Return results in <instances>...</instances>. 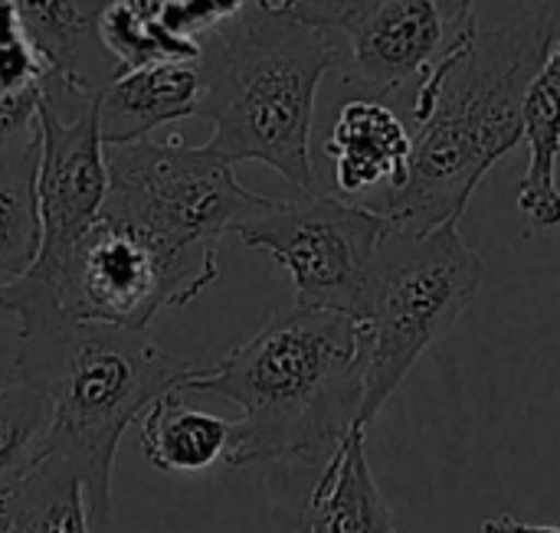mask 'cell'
Listing matches in <instances>:
<instances>
[{
    "label": "cell",
    "mask_w": 560,
    "mask_h": 533,
    "mask_svg": "<svg viewBox=\"0 0 560 533\" xmlns=\"http://www.w3.org/2000/svg\"><path fill=\"white\" fill-rule=\"evenodd\" d=\"M560 33V0H535L443 59L410 102L407 183L377 210L400 226L459 223L479 180L525 141V98Z\"/></svg>",
    "instance_id": "cell-1"
},
{
    "label": "cell",
    "mask_w": 560,
    "mask_h": 533,
    "mask_svg": "<svg viewBox=\"0 0 560 533\" xmlns=\"http://www.w3.org/2000/svg\"><path fill=\"white\" fill-rule=\"evenodd\" d=\"M482 259L469 249L459 223L410 229L394 223L381 239L358 324L364 341V403L358 426H371L413 364L476 301Z\"/></svg>",
    "instance_id": "cell-5"
},
{
    "label": "cell",
    "mask_w": 560,
    "mask_h": 533,
    "mask_svg": "<svg viewBox=\"0 0 560 533\" xmlns=\"http://www.w3.org/2000/svg\"><path fill=\"white\" fill-rule=\"evenodd\" d=\"M0 533H3V531H0Z\"/></svg>",
    "instance_id": "cell-27"
},
{
    "label": "cell",
    "mask_w": 560,
    "mask_h": 533,
    "mask_svg": "<svg viewBox=\"0 0 560 533\" xmlns=\"http://www.w3.org/2000/svg\"><path fill=\"white\" fill-rule=\"evenodd\" d=\"M413 134L400 115L371 95L348 98L325 141V157L335 167V183L354 203L381 210L410 174Z\"/></svg>",
    "instance_id": "cell-11"
},
{
    "label": "cell",
    "mask_w": 560,
    "mask_h": 533,
    "mask_svg": "<svg viewBox=\"0 0 560 533\" xmlns=\"http://www.w3.org/2000/svg\"><path fill=\"white\" fill-rule=\"evenodd\" d=\"M302 524L308 533H400L371 475L364 426H354L325 459Z\"/></svg>",
    "instance_id": "cell-14"
},
{
    "label": "cell",
    "mask_w": 560,
    "mask_h": 533,
    "mask_svg": "<svg viewBox=\"0 0 560 533\" xmlns=\"http://www.w3.org/2000/svg\"><path fill=\"white\" fill-rule=\"evenodd\" d=\"M108 190L105 144L95 121V95L75 105L72 118H62L46 88L39 102V252L36 262L0 285V315L20 321L56 318L62 311L59 285L62 272L95 226Z\"/></svg>",
    "instance_id": "cell-7"
},
{
    "label": "cell",
    "mask_w": 560,
    "mask_h": 533,
    "mask_svg": "<svg viewBox=\"0 0 560 533\" xmlns=\"http://www.w3.org/2000/svg\"><path fill=\"white\" fill-rule=\"evenodd\" d=\"M102 43L125 69L151 66V62H197L200 39H187L171 33L158 16L138 13L128 0H115L102 13Z\"/></svg>",
    "instance_id": "cell-19"
},
{
    "label": "cell",
    "mask_w": 560,
    "mask_h": 533,
    "mask_svg": "<svg viewBox=\"0 0 560 533\" xmlns=\"http://www.w3.org/2000/svg\"><path fill=\"white\" fill-rule=\"evenodd\" d=\"M233 423L213 413L184 406L180 390L164 393L141 416V452L161 472H203L226 462Z\"/></svg>",
    "instance_id": "cell-16"
},
{
    "label": "cell",
    "mask_w": 560,
    "mask_h": 533,
    "mask_svg": "<svg viewBox=\"0 0 560 533\" xmlns=\"http://www.w3.org/2000/svg\"><path fill=\"white\" fill-rule=\"evenodd\" d=\"M26 36L52 66V82L72 98L98 95L121 66L102 43V13L115 0H10Z\"/></svg>",
    "instance_id": "cell-12"
},
{
    "label": "cell",
    "mask_w": 560,
    "mask_h": 533,
    "mask_svg": "<svg viewBox=\"0 0 560 533\" xmlns=\"http://www.w3.org/2000/svg\"><path fill=\"white\" fill-rule=\"evenodd\" d=\"M200 105L197 62H151L118 72L95 95V121L102 144H128L151 131L194 118Z\"/></svg>",
    "instance_id": "cell-13"
},
{
    "label": "cell",
    "mask_w": 560,
    "mask_h": 533,
    "mask_svg": "<svg viewBox=\"0 0 560 533\" xmlns=\"http://www.w3.org/2000/svg\"><path fill=\"white\" fill-rule=\"evenodd\" d=\"M39 138L0 147V275H23L39 252Z\"/></svg>",
    "instance_id": "cell-17"
},
{
    "label": "cell",
    "mask_w": 560,
    "mask_h": 533,
    "mask_svg": "<svg viewBox=\"0 0 560 533\" xmlns=\"http://www.w3.org/2000/svg\"><path fill=\"white\" fill-rule=\"evenodd\" d=\"M289 533H308V528H305V524L299 521V528H295V531H289Z\"/></svg>",
    "instance_id": "cell-25"
},
{
    "label": "cell",
    "mask_w": 560,
    "mask_h": 533,
    "mask_svg": "<svg viewBox=\"0 0 560 533\" xmlns=\"http://www.w3.org/2000/svg\"><path fill=\"white\" fill-rule=\"evenodd\" d=\"M197 69V115L213 125L207 147L233 167L266 164L312 193L315 95L322 79L338 69L328 36L272 0H249L200 39Z\"/></svg>",
    "instance_id": "cell-3"
},
{
    "label": "cell",
    "mask_w": 560,
    "mask_h": 533,
    "mask_svg": "<svg viewBox=\"0 0 560 533\" xmlns=\"http://www.w3.org/2000/svg\"><path fill=\"white\" fill-rule=\"evenodd\" d=\"M20 39H30L26 26H23V16L10 0H0V46L20 43Z\"/></svg>",
    "instance_id": "cell-22"
},
{
    "label": "cell",
    "mask_w": 560,
    "mask_h": 533,
    "mask_svg": "<svg viewBox=\"0 0 560 533\" xmlns=\"http://www.w3.org/2000/svg\"><path fill=\"white\" fill-rule=\"evenodd\" d=\"M220 279V262H187L144 233L98 216L75 246L59 301L69 321L144 331L158 311L180 308Z\"/></svg>",
    "instance_id": "cell-10"
},
{
    "label": "cell",
    "mask_w": 560,
    "mask_h": 533,
    "mask_svg": "<svg viewBox=\"0 0 560 533\" xmlns=\"http://www.w3.org/2000/svg\"><path fill=\"white\" fill-rule=\"evenodd\" d=\"M292 13L328 36L341 79L371 98L417 88L479 33L476 0H299Z\"/></svg>",
    "instance_id": "cell-8"
},
{
    "label": "cell",
    "mask_w": 560,
    "mask_h": 533,
    "mask_svg": "<svg viewBox=\"0 0 560 533\" xmlns=\"http://www.w3.org/2000/svg\"><path fill=\"white\" fill-rule=\"evenodd\" d=\"M0 518H3V498H0Z\"/></svg>",
    "instance_id": "cell-26"
},
{
    "label": "cell",
    "mask_w": 560,
    "mask_h": 533,
    "mask_svg": "<svg viewBox=\"0 0 560 533\" xmlns=\"http://www.w3.org/2000/svg\"><path fill=\"white\" fill-rule=\"evenodd\" d=\"M276 3H279V7H285V10H292V7H295L299 0H276Z\"/></svg>",
    "instance_id": "cell-24"
},
{
    "label": "cell",
    "mask_w": 560,
    "mask_h": 533,
    "mask_svg": "<svg viewBox=\"0 0 560 533\" xmlns=\"http://www.w3.org/2000/svg\"><path fill=\"white\" fill-rule=\"evenodd\" d=\"M390 216L325 193L276 200L272 210L240 226V239L269 252L295 285V305L358 318L368 272Z\"/></svg>",
    "instance_id": "cell-9"
},
{
    "label": "cell",
    "mask_w": 560,
    "mask_h": 533,
    "mask_svg": "<svg viewBox=\"0 0 560 533\" xmlns=\"http://www.w3.org/2000/svg\"><path fill=\"white\" fill-rule=\"evenodd\" d=\"M528 170L518 187V210L535 229L560 226V33L525 98Z\"/></svg>",
    "instance_id": "cell-15"
},
{
    "label": "cell",
    "mask_w": 560,
    "mask_h": 533,
    "mask_svg": "<svg viewBox=\"0 0 560 533\" xmlns=\"http://www.w3.org/2000/svg\"><path fill=\"white\" fill-rule=\"evenodd\" d=\"M108 190L102 213L154 239L177 259L217 262V242L276 206V197L246 190L236 167L207 144L128 141L105 144Z\"/></svg>",
    "instance_id": "cell-6"
},
{
    "label": "cell",
    "mask_w": 560,
    "mask_h": 533,
    "mask_svg": "<svg viewBox=\"0 0 560 533\" xmlns=\"http://www.w3.org/2000/svg\"><path fill=\"white\" fill-rule=\"evenodd\" d=\"M486 533H560V528H541V524H525V521H515L509 514H499L492 521H486Z\"/></svg>",
    "instance_id": "cell-23"
},
{
    "label": "cell",
    "mask_w": 560,
    "mask_h": 533,
    "mask_svg": "<svg viewBox=\"0 0 560 533\" xmlns=\"http://www.w3.org/2000/svg\"><path fill=\"white\" fill-rule=\"evenodd\" d=\"M16 367L52 400L46 452L72 462L85 488L89 531L112 533V469L121 436L197 367L144 337L69 318L20 328Z\"/></svg>",
    "instance_id": "cell-4"
},
{
    "label": "cell",
    "mask_w": 560,
    "mask_h": 533,
    "mask_svg": "<svg viewBox=\"0 0 560 533\" xmlns=\"http://www.w3.org/2000/svg\"><path fill=\"white\" fill-rule=\"evenodd\" d=\"M52 400L39 383L0 387V498H7L46 455Z\"/></svg>",
    "instance_id": "cell-18"
},
{
    "label": "cell",
    "mask_w": 560,
    "mask_h": 533,
    "mask_svg": "<svg viewBox=\"0 0 560 533\" xmlns=\"http://www.w3.org/2000/svg\"><path fill=\"white\" fill-rule=\"evenodd\" d=\"M49 85L36 88H0V147L26 144L39 138V102Z\"/></svg>",
    "instance_id": "cell-21"
},
{
    "label": "cell",
    "mask_w": 560,
    "mask_h": 533,
    "mask_svg": "<svg viewBox=\"0 0 560 533\" xmlns=\"http://www.w3.org/2000/svg\"><path fill=\"white\" fill-rule=\"evenodd\" d=\"M364 341L351 315L292 305L213 367H197L180 393L233 400L226 465H272L331 455L364 403Z\"/></svg>",
    "instance_id": "cell-2"
},
{
    "label": "cell",
    "mask_w": 560,
    "mask_h": 533,
    "mask_svg": "<svg viewBox=\"0 0 560 533\" xmlns=\"http://www.w3.org/2000/svg\"><path fill=\"white\" fill-rule=\"evenodd\" d=\"M249 0H167L158 13V20L187 39H203L226 20H233Z\"/></svg>",
    "instance_id": "cell-20"
}]
</instances>
